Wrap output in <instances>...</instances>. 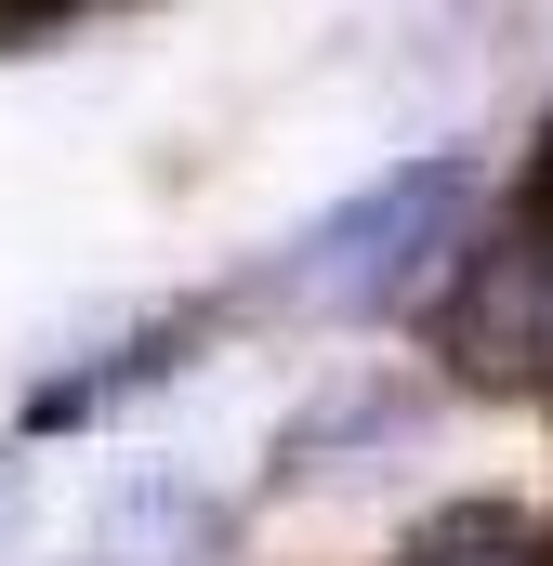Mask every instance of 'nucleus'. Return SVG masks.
I'll return each mask as SVG.
<instances>
[{"label": "nucleus", "mask_w": 553, "mask_h": 566, "mask_svg": "<svg viewBox=\"0 0 553 566\" xmlns=\"http://www.w3.org/2000/svg\"><path fill=\"white\" fill-rule=\"evenodd\" d=\"M461 224H474V158H396V171H369L356 198H330L290 251H276L264 303L276 316H316V329H356V316H396L421 290L448 277V251H461Z\"/></svg>", "instance_id": "1"}, {"label": "nucleus", "mask_w": 553, "mask_h": 566, "mask_svg": "<svg viewBox=\"0 0 553 566\" xmlns=\"http://www.w3.org/2000/svg\"><path fill=\"white\" fill-rule=\"evenodd\" d=\"M435 356L461 382H553V238H461L435 290Z\"/></svg>", "instance_id": "2"}, {"label": "nucleus", "mask_w": 553, "mask_h": 566, "mask_svg": "<svg viewBox=\"0 0 553 566\" xmlns=\"http://www.w3.org/2000/svg\"><path fill=\"white\" fill-rule=\"evenodd\" d=\"M198 343H211V303H158L133 329L80 343L66 369L27 382V434H80V422H106V409H133V396H158L171 369H198Z\"/></svg>", "instance_id": "3"}, {"label": "nucleus", "mask_w": 553, "mask_h": 566, "mask_svg": "<svg viewBox=\"0 0 553 566\" xmlns=\"http://www.w3.org/2000/svg\"><path fill=\"white\" fill-rule=\"evenodd\" d=\"M421 422H435V396H421V382H396V369H343L316 409H290V422H276V488L369 474V461H383V448H409Z\"/></svg>", "instance_id": "4"}, {"label": "nucleus", "mask_w": 553, "mask_h": 566, "mask_svg": "<svg viewBox=\"0 0 553 566\" xmlns=\"http://www.w3.org/2000/svg\"><path fill=\"white\" fill-rule=\"evenodd\" d=\"M383 566H553V541L514 514V501H448V514H421Z\"/></svg>", "instance_id": "5"}, {"label": "nucleus", "mask_w": 553, "mask_h": 566, "mask_svg": "<svg viewBox=\"0 0 553 566\" xmlns=\"http://www.w3.org/2000/svg\"><path fill=\"white\" fill-rule=\"evenodd\" d=\"M158 541H185V554L211 541V501H198V488H171V474H145V488L106 501V554H158Z\"/></svg>", "instance_id": "6"}, {"label": "nucleus", "mask_w": 553, "mask_h": 566, "mask_svg": "<svg viewBox=\"0 0 553 566\" xmlns=\"http://www.w3.org/2000/svg\"><path fill=\"white\" fill-rule=\"evenodd\" d=\"M66 27H80V0H0V53H40Z\"/></svg>", "instance_id": "7"}, {"label": "nucleus", "mask_w": 553, "mask_h": 566, "mask_svg": "<svg viewBox=\"0 0 553 566\" xmlns=\"http://www.w3.org/2000/svg\"><path fill=\"white\" fill-rule=\"evenodd\" d=\"M13 527H27V461L0 448V541H13Z\"/></svg>", "instance_id": "8"}, {"label": "nucleus", "mask_w": 553, "mask_h": 566, "mask_svg": "<svg viewBox=\"0 0 553 566\" xmlns=\"http://www.w3.org/2000/svg\"><path fill=\"white\" fill-rule=\"evenodd\" d=\"M541 211H553V119H541Z\"/></svg>", "instance_id": "9"}]
</instances>
